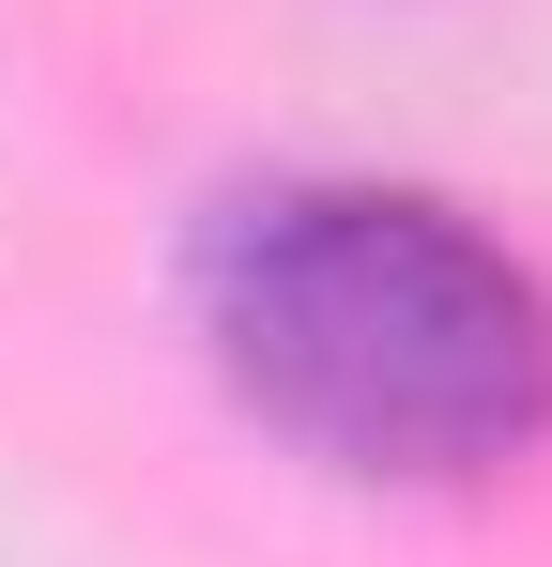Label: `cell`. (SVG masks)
<instances>
[{
    "label": "cell",
    "mask_w": 552,
    "mask_h": 567,
    "mask_svg": "<svg viewBox=\"0 0 552 567\" xmlns=\"http://www.w3.org/2000/svg\"><path fill=\"white\" fill-rule=\"evenodd\" d=\"M215 369L338 475H491L552 430V291L415 185H262L200 261Z\"/></svg>",
    "instance_id": "cell-1"
}]
</instances>
